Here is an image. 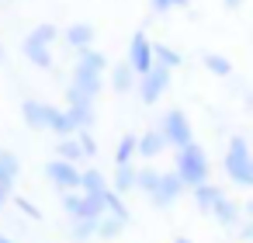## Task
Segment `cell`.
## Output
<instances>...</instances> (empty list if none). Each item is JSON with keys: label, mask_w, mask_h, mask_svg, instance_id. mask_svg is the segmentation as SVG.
<instances>
[{"label": "cell", "mask_w": 253, "mask_h": 243, "mask_svg": "<svg viewBox=\"0 0 253 243\" xmlns=\"http://www.w3.org/2000/svg\"><path fill=\"white\" fill-rule=\"evenodd\" d=\"M77 143H80L84 156H94V153H97V143H94V136H90V132H77Z\"/></svg>", "instance_id": "32"}, {"label": "cell", "mask_w": 253, "mask_h": 243, "mask_svg": "<svg viewBox=\"0 0 253 243\" xmlns=\"http://www.w3.org/2000/svg\"><path fill=\"white\" fill-rule=\"evenodd\" d=\"M77 66H84V70H90V73H104V70H108V59H104V52H97V49L90 46V49H80Z\"/></svg>", "instance_id": "19"}, {"label": "cell", "mask_w": 253, "mask_h": 243, "mask_svg": "<svg viewBox=\"0 0 253 243\" xmlns=\"http://www.w3.org/2000/svg\"><path fill=\"white\" fill-rule=\"evenodd\" d=\"M52 104H45V101H35V97H28L25 104H21V115H25V122L32 125V129H45L49 125V118H52Z\"/></svg>", "instance_id": "10"}, {"label": "cell", "mask_w": 253, "mask_h": 243, "mask_svg": "<svg viewBox=\"0 0 253 243\" xmlns=\"http://www.w3.org/2000/svg\"><path fill=\"white\" fill-rule=\"evenodd\" d=\"M11 198V184H4V181H0V205H4Z\"/></svg>", "instance_id": "35"}, {"label": "cell", "mask_w": 253, "mask_h": 243, "mask_svg": "<svg viewBox=\"0 0 253 243\" xmlns=\"http://www.w3.org/2000/svg\"><path fill=\"white\" fill-rule=\"evenodd\" d=\"M56 160H66V163H73L77 167V160H84V149H80V143L70 136V139H59V146H56Z\"/></svg>", "instance_id": "21"}, {"label": "cell", "mask_w": 253, "mask_h": 243, "mask_svg": "<svg viewBox=\"0 0 253 243\" xmlns=\"http://www.w3.org/2000/svg\"><path fill=\"white\" fill-rule=\"evenodd\" d=\"M173 174H177V181H180L184 188H198V184H205L208 174H211L205 149H201L198 143H187L184 149H177V170H173Z\"/></svg>", "instance_id": "1"}, {"label": "cell", "mask_w": 253, "mask_h": 243, "mask_svg": "<svg viewBox=\"0 0 253 243\" xmlns=\"http://www.w3.org/2000/svg\"><path fill=\"white\" fill-rule=\"evenodd\" d=\"M32 35H35V39H42L45 46H52V42L59 39V32H56V25H39V28H32Z\"/></svg>", "instance_id": "31"}, {"label": "cell", "mask_w": 253, "mask_h": 243, "mask_svg": "<svg viewBox=\"0 0 253 243\" xmlns=\"http://www.w3.org/2000/svg\"><path fill=\"white\" fill-rule=\"evenodd\" d=\"M180 191H184V184L177 181V174H160V181H156L149 201H153V208H170V205L180 198Z\"/></svg>", "instance_id": "8"}, {"label": "cell", "mask_w": 253, "mask_h": 243, "mask_svg": "<svg viewBox=\"0 0 253 243\" xmlns=\"http://www.w3.org/2000/svg\"><path fill=\"white\" fill-rule=\"evenodd\" d=\"M45 129H52L59 139H70V136H73V125H70V118H66L59 108L52 111V118H49V125H45Z\"/></svg>", "instance_id": "27"}, {"label": "cell", "mask_w": 253, "mask_h": 243, "mask_svg": "<svg viewBox=\"0 0 253 243\" xmlns=\"http://www.w3.org/2000/svg\"><path fill=\"white\" fill-rule=\"evenodd\" d=\"M173 243H191V240H187V236H180V240H173Z\"/></svg>", "instance_id": "38"}, {"label": "cell", "mask_w": 253, "mask_h": 243, "mask_svg": "<svg viewBox=\"0 0 253 243\" xmlns=\"http://www.w3.org/2000/svg\"><path fill=\"white\" fill-rule=\"evenodd\" d=\"M132 156H135V136H132V132H125V136H122V143H118L115 163H118V167H128V163H132Z\"/></svg>", "instance_id": "25"}, {"label": "cell", "mask_w": 253, "mask_h": 243, "mask_svg": "<svg viewBox=\"0 0 253 243\" xmlns=\"http://www.w3.org/2000/svg\"><path fill=\"white\" fill-rule=\"evenodd\" d=\"M21 52H25V56H28V59L39 66V70H49V66H52V52H49V46H45L42 39H35L32 32L25 35V42H21Z\"/></svg>", "instance_id": "9"}, {"label": "cell", "mask_w": 253, "mask_h": 243, "mask_svg": "<svg viewBox=\"0 0 253 243\" xmlns=\"http://www.w3.org/2000/svg\"><path fill=\"white\" fill-rule=\"evenodd\" d=\"M66 42L80 52V49H90L94 46V25L90 21H73L70 28H66Z\"/></svg>", "instance_id": "12"}, {"label": "cell", "mask_w": 253, "mask_h": 243, "mask_svg": "<svg viewBox=\"0 0 253 243\" xmlns=\"http://www.w3.org/2000/svg\"><path fill=\"white\" fill-rule=\"evenodd\" d=\"M101 215H104V201H101V198H90V194H80L77 212H73L70 219L77 222V219H101Z\"/></svg>", "instance_id": "16"}, {"label": "cell", "mask_w": 253, "mask_h": 243, "mask_svg": "<svg viewBox=\"0 0 253 243\" xmlns=\"http://www.w3.org/2000/svg\"><path fill=\"white\" fill-rule=\"evenodd\" d=\"M97 222H101V219H77V222H73V236H77V240L97 236Z\"/></svg>", "instance_id": "29"}, {"label": "cell", "mask_w": 253, "mask_h": 243, "mask_svg": "<svg viewBox=\"0 0 253 243\" xmlns=\"http://www.w3.org/2000/svg\"><path fill=\"white\" fill-rule=\"evenodd\" d=\"M167 87H170V70H167V66H156V63H153V70H149L146 77H139V97H142L146 104H156Z\"/></svg>", "instance_id": "6"}, {"label": "cell", "mask_w": 253, "mask_h": 243, "mask_svg": "<svg viewBox=\"0 0 253 243\" xmlns=\"http://www.w3.org/2000/svg\"><path fill=\"white\" fill-rule=\"evenodd\" d=\"M101 201H104V215H111V219H118L122 226L128 222V208H125V201H122V194H115V191L108 188Z\"/></svg>", "instance_id": "17"}, {"label": "cell", "mask_w": 253, "mask_h": 243, "mask_svg": "<svg viewBox=\"0 0 253 243\" xmlns=\"http://www.w3.org/2000/svg\"><path fill=\"white\" fill-rule=\"evenodd\" d=\"M208 212H211V215H215L222 226H236V222H239V205H236L232 198H225V194H222V198H218V201H215Z\"/></svg>", "instance_id": "15"}, {"label": "cell", "mask_w": 253, "mask_h": 243, "mask_svg": "<svg viewBox=\"0 0 253 243\" xmlns=\"http://www.w3.org/2000/svg\"><path fill=\"white\" fill-rule=\"evenodd\" d=\"M66 97H70V108H66L63 115L70 118L73 132H87V129L94 125V101H90L87 94H80L77 87H70V91H66Z\"/></svg>", "instance_id": "5"}, {"label": "cell", "mask_w": 253, "mask_h": 243, "mask_svg": "<svg viewBox=\"0 0 253 243\" xmlns=\"http://www.w3.org/2000/svg\"><path fill=\"white\" fill-rule=\"evenodd\" d=\"M222 194H225V191H222V188H215L211 181H205V184H198V188H194V201H198V208H205V212H208Z\"/></svg>", "instance_id": "20"}, {"label": "cell", "mask_w": 253, "mask_h": 243, "mask_svg": "<svg viewBox=\"0 0 253 243\" xmlns=\"http://www.w3.org/2000/svg\"><path fill=\"white\" fill-rule=\"evenodd\" d=\"M163 149H167V143H163V136H160L156 129L135 136V153H139V156H160Z\"/></svg>", "instance_id": "13"}, {"label": "cell", "mask_w": 253, "mask_h": 243, "mask_svg": "<svg viewBox=\"0 0 253 243\" xmlns=\"http://www.w3.org/2000/svg\"><path fill=\"white\" fill-rule=\"evenodd\" d=\"M0 243H14V240H7V236H4V233H0Z\"/></svg>", "instance_id": "37"}, {"label": "cell", "mask_w": 253, "mask_h": 243, "mask_svg": "<svg viewBox=\"0 0 253 243\" xmlns=\"http://www.w3.org/2000/svg\"><path fill=\"white\" fill-rule=\"evenodd\" d=\"M156 181H160V174L156 170H135V188L139 191H146V194H153V188H156Z\"/></svg>", "instance_id": "28"}, {"label": "cell", "mask_w": 253, "mask_h": 243, "mask_svg": "<svg viewBox=\"0 0 253 243\" xmlns=\"http://www.w3.org/2000/svg\"><path fill=\"white\" fill-rule=\"evenodd\" d=\"M222 4H225V7H229V11H239V7H243V4H246V0H222Z\"/></svg>", "instance_id": "36"}, {"label": "cell", "mask_w": 253, "mask_h": 243, "mask_svg": "<svg viewBox=\"0 0 253 243\" xmlns=\"http://www.w3.org/2000/svg\"><path fill=\"white\" fill-rule=\"evenodd\" d=\"M205 70L215 73V77H229L232 73V63L225 56H218V52H205Z\"/></svg>", "instance_id": "24"}, {"label": "cell", "mask_w": 253, "mask_h": 243, "mask_svg": "<svg viewBox=\"0 0 253 243\" xmlns=\"http://www.w3.org/2000/svg\"><path fill=\"white\" fill-rule=\"evenodd\" d=\"M45 177H49L59 191L80 188V170H77L73 163H66V160H49V163H45Z\"/></svg>", "instance_id": "7"}, {"label": "cell", "mask_w": 253, "mask_h": 243, "mask_svg": "<svg viewBox=\"0 0 253 243\" xmlns=\"http://www.w3.org/2000/svg\"><path fill=\"white\" fill-rule=\"evenodd\" d=\"M0 56H4V42H0Z\"/></svg>", "instance_id": "39"}, {"label": "cell", "mask_w": 253, "mask_h": 243, "mask_svg": "<svg viewBox=\"0 0 253 243\" xmlns=\"http://www.w3.org/2000/svg\"><path fill=\"white\" fill-rule=\"evenodd\" d=\"M132 84H135V73H132L125 63H118V66L111 70V87L125 94V91H132Z\"/></svg>", "instance_id": "22"}, {"label": "cell", "mask_w": 253, "mask_h": 243, "mask_svg": "<svg viewBox=\"0 0 253 243\" xmlns=\"http://www.w3.org/2000/svg\"><path fill=\"white\" fill-rule=\"evenodd\" d=\"M118 233H122V222L111 219V215H101V222H97V236H101V240H115Z\"/></svg>", "instance_id": "30"}, {"label": "cell", "mask_w": 253, "mask_h": 243, "mask_svg": "<svg viewBox=\"0 0 253 243\" xmlns=\"http://www.w3.org/2000/svg\"><path fill=\"white\" fill-rule=\"evenodd\" d=\"M135 77H146L149 70H153V42H149V35L139 28V32H132V42H128V63H125Z\"/></svg>", "instance_id": "4"}, {"label": "cell", "mask_w": 253, "mask_h": 243, "mask_svg": "<svg viewBox=\"0 0 253 243\" xmlns=\"http://www.w3.org/2000/svg\"><path fill=\"white\" fill-rule=\"evenodd\" d=\"M160 136H163V143L167 146H173V149H184L187 143H194V129H191V118L180 111V108H170L163 118H160V129H156Z\"/></svg>", "instance_id": "3"}, {"label": "cell", "mask_w": 253, "mask_h": 243, "mask_svg": "<svg viewBox=\"0 0 253 243\" xmlns=\"http://www.w3.org/2000/svg\"><path fill=\"white\" fill-rule=\"evenodd\" d=\"M156 11H170V7H187V0H153Z\"/></svg>", "instance_id": "33"}, {"label": "cell", "mask_w": 253, "mask_h": 243, "mask_svg": "<svg viewBox=\"0 0 253 243\" xmlns=\"http://www.w3.org/2000/svg\"><path fill=\"white\" fill-rule=\"evenodd\" d=\"M225 174H229L239 188H250V184H253V156H250V146H246L243 136H232V139H229Z\"/></svg>", "instance_id": "2"}, {"label": "cell", "mask_w": 253, "mask_h": 243, "mask_svg": "<svg viewBox=\"0 0 253 243\" xmlns=\"http://www.w3.org/2000/svg\"><path fill=\"white\" fill-rule=\"evenodd\" d=\"M135 188V167L128 163V167H118L115 170V194H125V191H132Z\"/></svg>", "instance_id": "26"}, {"label": "cell", "mask_w": 253, "mask_h": 243, "mask_svg": "<svg viewBox=\"0 0 253 243\" xmlns=\"http://www.w3.org/2000/svg\"><path fill=\"white\" fill-rule=\"evenodd\" d=\"M153 63L156 66H180V52L177 49H170V46H153Z\"/></svg>", "instance_id": "23"}, {"label": "cell", "mask_w": 253, "mask_h": 243, "mask_svg": "<svg viewBox=\"0 0 253 243\" xmlns=\"http://www.w3.org/2000/svg\"><path fill=\"white\" fill-rule=\"evenodd\" d=\"M18 174H21V160H18L14 153H7V149H0V181H4V184H14Z\"/></svg>", "instance_id": "18"}, {"label": "cell", "mask_w": 253, "mask_h": 243, "mask_svg": "<svg viewBox=\"0 0 253 243\" xmlns=\"http://www.w3.org/2000/svg\"><path fill=\"white\" fill-rule=\"evenodd\" d=\"M18 208H21L25 215H32V219H42V212H39V208H35V205H32L28 198H18Z\"/></svg>", "instance_id": "34"}, {"label": "cell", "mask_w": 253, "mask_h": 243, "mask_svg": "<svg viewBox=\"0 0 253 243\" xmlns=\"http://www.w3.org/2000/svg\"><path fill=\"white\" fill-rule=\"evenodd\" d=\"M80 188H84V194H90V198H104V191H108V177L101 174V170H87V174H80Z\"/></svg>", "instance_id": "14"}, {"label": "cell", "mask_w": 253, "mask_h": 243, "mask_svg": "<svg viewBox=\"0 0 253 243\" xmlns=\"http://www.w3.org/2000/svg\"><path fill=\"white\" fill-rule=\"evenodd\" d=\"M70 87H77L80 94H87L90 101L101 94V87H104V80H101V73H90V70H84V66H77L73 70V84Z\"/></svg>", "instance_id": "11"}]
</instances>
